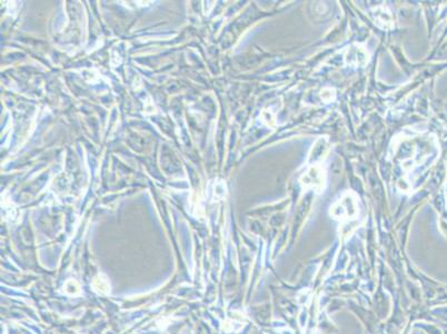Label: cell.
<instances>
[{
    "instance_id": "cell-3",
    "label": "cell",
    "mask_w": 447,
    "mask_h": 334,
    "mask_svg": "<svg viewBox=\"0 0 447 334\" xmlns=\"http://www.w3.org/2000/svg\"><path fill=\"white\" fill-rule=\"evenodd\" d=\"M345 60L351 66H364L368 61V55L363 47L356 45L349 49L345 56Z\"/></svg>"
},
{
    "instance_id": "cell-4",
    "label": "cell",
    "mask_w": 447,
    "mask_h": 334,
    "mask_svg": "<svg viewBox=\"0 0 447 334\" xmlns=\"http://www.w3.org/2000/svg\"><path fill=\"white\" fill-rule=\"evenodd\" d=\"M92 288H94L96 292L102 294H107L110 291V285L107 277L102 274L97 275L94 278V281H92Z\"/></svg>"
},
{
    "instance_id": "cell-1",
    "label": "cell",
    "mask_w": 447,
    "mask_h": 334,
    "mask_svg": "<svg viewBox=\"0 0 447 334\" xmlns=\"http://www.w3.org/2000/svg\"><path fill=\"white\" fill-rule=\"evenodd\" d=\"M357 213L356 201L353 200L350 194L345 195L331 208V215L339 221L353 220Z\"/></svg>"
},
{
    "instance_id": "cell-2",
    "label": "cell",
    "mask_w": 447,
    "mask_h": 334,
    "mask_svg": "<svg viewBox=\"0 0 447 334\" xmlns=\"http://www.w3.org/2000/svg\"><path fill=\"white\" fill-rule=\"evenodd\" d=\"M303 184L305 187H312L316 190H320L324 185V173L318 165H315L303 177Z\"/></svg>"
},
{
    "instance_id": "cell-5",
    "label": "cell",
    "mask_w": 447,
    "mask_h": 334,
    "mask_svg": "<svg viewBox=\"0 0 447 334\" xmlns=\"http://www.w3.org/2000/svg\"><path fill=\"white\" fill-rule=\"evenodd\" d=\"M64 291H65V293H67V294L78 295V294H80V287L76 281L69 280L65 283Z\"/></svg>"
}]
</instances>
